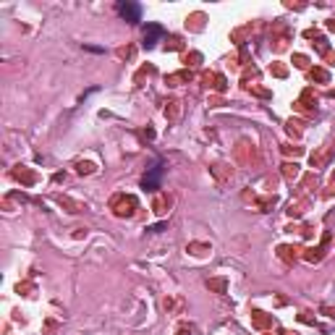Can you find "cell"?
<instances>
[{"mask_svg": "<svg viewBox=\"0 0 335 335\" xmlns=\"http://www.w3.org/2000/svg\"><path fill=\"white\" fill-rule=\"evenodd\" d=\"M162 173H165V165H162V160H157L150 171H147V176L142 178V186L144 189H150V191H155V189H160V181H162Z\"/></svg>", "mask_w": 335, "mask_h": 335, "instance_id": "obj_1", "label": "cell"}, {"mask_svg": "<svg viewBox=\"0 0 335 335\" xmlns=\"http://www.w3.org/2000/svg\"><path fill=\"white\" fill-rule=\"evenodd\" d=\"M160 37H162V26H160V24H147V26H144V47L157 45Z\"/></svg>", "mask_w": 335, "mask_h": 335, "instance_id": "obj_3", "label": "cell"}, {"mask_svg": "<svg viewBox=\"0 0 335 335\" xmlns=\"http://www.w3.org/2000/svg\"><path fill=\"white\" fill-rule=\"evenodd\" d=\"M118 13L126 18V21H131V24L142 21V8L136 3H118Z\"/></svg>", "mask_w": 335, "mask_h": 335, "instance_id": "obj_2", "label": "cell"}]
</instances>
